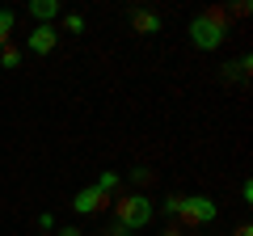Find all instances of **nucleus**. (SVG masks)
<instances>
[{"label": "nucleus", "mask_w": 253, "mask_h": 236, "mask_svg": "<svg viewBox=\"0 0 253 236\" xmlns=\"http://www.w3.org/2000/svg\"><path fill=\"white\" fill-rule=\"evenodd\" d=\"M186 34H190V42L199 46V51H219V46L228 42V9L215 4V9L194 13L190 26H186Z\"/></svg>", "instance_id": "1"}, {"label": "nucleus", "mask_w": 253, "mask_h": 236, "mask_svg": "<svg viewBox=\"0 0 253 236\" xmlns=\"http://www.w3.org/2000/svg\"><path fill=\"white\" fill-rule=\"evenodd\" d=\"M156 219V202L148 194H118L114 198V224H123L126 232H135V228H148Z\"/></svg>", "instance_id": "2"}, {"label": "nucleus", "mask_w": 253, "mask_h": 236, "mask_svg": "<svg viewBox=\"0 0 253 236\" xmlns=\"http://www.w3.org/2000/svg\"><path fill=\"white\" fill-rule=\"evenodd\" d=\"M215 215H219L215 198H207V194H181V207H177L181 224L177 228H203V224H211Z\"/></svg>", "instance_id": "3"}, {"label": "nucleus", "mask_w": 253, "mask_h": 236, "mask_svg": "<svg viewBox=\"0 0 253 236\" xmlns=\"http://www.w3.org/2000/svg\"><path fill=\"white\" fill-rule=\"evenodd\" d=\"M106 207H114V198H110L106 190H97V186H84V190H76V198H72L76 215H97V211H106Z\"/></svg>", "instance_id": "4"}, {"label": "nucleus", "mask_w": 253, "mask_h": 236, "mask_svg": "<svg viewBox=\"0 0 253 236\" xmlns=\"http://www.w3.org/2000/svg\"><path fill=\"white\" fill-rule=\"evenodd\" d=\"M55 42H59V30H55V26H34V30H30V38H26V46L34 55H51Z\"/></svg>", "instance_id": "5"}, {"label": "nucleus", "mask_w": 253, "mask_h": 236, "mask_svg": "<svg viewBox=\"0 0 253 236\" xmlns=\"http://www.w3.org/2000/svg\"><path fill=\"white\" fill-rule=\"evenodd\" d=\"M161 13H152V9H131V30L135 34H161Z\"/></svg>", "instance_id": "6"}, {"label": "nucleus", "mask_w": 253, "mask_h": 236, "mask_svg": "<svg viewBox=\"0 0 253 236\" xmlns=\"http://www.w3.org/2000/svg\"><path fill=\"white\" fill-rule=\"evenodd\" d=\"M30 17H34L38 26H51V21L59 17V0H30Z\"/></svg>", "instance_id": "7"}, {"label": "nucleus", "mask_w": 253, "mask_h": 236, "mask_svg": "<svg viewBox=\"0 0 253 236\" xmlns=\"http://www.w3.org/2000/svg\"><path fill=\"white\" fill-rule=\"evenodd\" d=\"M93 186H97V190H106L110 198H118V190H123V177H118L114 169H106V173H101V177H97Z\"/></svg>", "instance_id": "8"}, {"label": "nucleus", "mask_w": 253, "mask_h": 236, "mask_svg": "<svg viewBox=\"0 0 253 236\" xmlns=\"http://www.w3.org/2000/svg\"><path fill=\"white\" fill-rule=\"evenodd\" d=\"M249 68H253V59H249V55H241L236 64H224V80H245Z\"/></svg>", "instance_id": "9"}, {"label": "nucleus", "mask_w": 253, "mask_h": 236, "mask_svg": "<svg viewBox=\"0 0 253 236\" xmlns=\"http://www.w3.org/2000/svg\"><path fill=\"white\" fill-rule=\"evenodd\" d=\"M13 21H17V13H13V9H0V46H9V38H13Z\"/></svg>", "instance_id": "10"}, {"label": "nucleus", "mask_w": 253, "mask_h": 236, "mask_svg": "<svg viewBox=\"0 0 253 236\" xmlns=\"http://www.w3.org/2000/svg\"><path fill=\"white\" fill-rule=\"evenodd\" d=\"M21 55H26V51H21V46H0V68H17L21 64Z\"/></svg>", "instance_id": "11"}, {"label": "nucleus", "mask_w": 253, "mask_h": 236, "mask_svg": "<svg viewBox=\"0 0 253 236\" xmlns=\"http://www.w3.org/2000/svg\"><path fill=\"white\" fill-rule=\"evenodd\" d=\"M126 177H131L135 186H148V182H152V169H144V164H139V169H126Z\"/></svg>", "instance_id": "12"}, {"label": "nucleus", "mask_w": 253, "mask_h": 236, "mask_svg": "<svg viewBox=\"0 0 253 236\" xmlns=\"http://www.w3.org/2000/svg\"><path fill=\"white\" fill-rule=\"evenodd\" d=\"M63 30H68V34H81V30H84V17H81V13H68V17H63Z\"/></svg>", "instance_id": "13"}, {"label": "nucleus", "mask_w": 253, "mask_h": 236, "mask_svg": "<svg viewBox=\"0 0 253 236\" xmlns=\"http://www.w3.org/2000/svg\"><path fill=\"white\" fill-rule=\"evenodd\" d=\"M177 207H181V194H165V198H161V211H165V215H177Z\"/></svg>", "instance_id": "14"}, {"label": "nucleus", "mask_w": 253, "mask_h": 236, "mask_svg": "<svg viewBox=\"0 0 253 236\" xmlns=\"http://www.w3.org/2000/svg\"><path fill=\"white\" fill-rule=\"evenodd\" d=\"M38 232H55V215H51V211L38 215Z\"/></svg>", "instance_id": "15"}, {"label": "nucleus", "mask_w": 253, "mask_h": 236, "mask_svg": "<svg viewBox=\"0 0 253 236\" xmlns=\"http://www.w3.org/2000/svg\"><path fill=\"white\" fill-rule=\"evenodd\" d=\"M249 9H253L249 0H236V4H232V13H236V17H249ZM232 13H228V17H232Z\"/></svg>", "instance_id": "16"}, {"label": "nucleus", "mask_w": 253, "mask_h": 236, "mask_svg": "<svg viewBox=\"0 0 253 236\" xmlns=\"http://www.w3.org/2000/svg\"><path fill=\"white\" fill-rule=\"evenodd\" d=\"M101 236H131V232H126L123 224H110V228H106V232H101Z\"/></svg>", "instance_id": "17"}, {"label": "nucleus", "mask_w": 253, "mask_h": 236, "mask_svg": "<svg viewBox=\"0 0 253 236\" xmlns=\"http://www.w3.org/2000/svg\"><path fill=\"white\" fill-rule=\"evenodd\" d=\"M59 236H84V232H81L76 224H68V228H59Z\"/></svg>", "instance_id": "18"}, {"label": "nucleus", "mask_w": 253, "mask_h": 236, "mask_svg": "<svg viewBox=\"0 0 253 236\" xmlns=\"http://www.w3.org/2000/svg\"><path fill=\"white\" fill-rule=\"evenodd\" d=\"M161 236H186V232H181V228H177V224H169V228H165V232H161Z\"/></svg>", "instance_id": "19"}, {"label": "nucleus", "mask_w": 253, "mask_h": 236, "mask_svg": "<svg viewBox=\"0 0 253 236\" xmlns=\"http://www.w3.org/2000/svg\"><path fill=\"white\" fill-rule=\"evenodd\" d=\"M232 236H253V228H249V224H241V228H236Z\"/></svg>", "instance_id": "20"}, {"label": "nucleus", "mask_w": 253, "mask_h": 236, "mask_svg": "<svg viewBox=\"0 0 253 236\" xmlns=\"http://www.w3.org/2000/svg\"><path fill=\"white\" fill-rule=\"evenodd\" d=\"M38 236H55V232H38Z\"/></svg>", "instance_id": "21"}]
</instances>
